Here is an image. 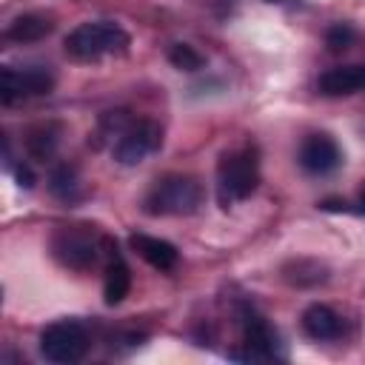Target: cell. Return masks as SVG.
Segmentation results:
<instances>
[{"label":"cell","instance_id":"e0dca14e","mask_svg":"<svg viewBox=\"0 0 365 365\" xmlns=\"http://www.w3.org/2000/svg\"><path fill=\"white\" fill-rule=\"evenodd\" d=\"M282 277L297 288H314L328 279V268L317 259H291L282 265Z\"/></svg>","mask_w":365,"mask_h":365},{"label":"cell","instance_id":"44dd1931","mask_svg":"<svg viewBox=\"0 0 365 365\" xmlns=\"http://www.w3.org/2000/svg\"><path fill=\"white\" fill-rule=\"evenodd\" d=\"M319 208H325V211H345L348 205H345V200H322Z\"/></svg>","mask_w":365,"mask_h":365},{"label":"cell","instance_id":"8fae6325","mask_svg":"<svg viewBox=\"0 0 365 365\" xmlns=\"http://www.w3.org/2000/svg\"><path fill=\"white\" fill-rule=\"evenodd\" d=\"M302 331L317 342L339 339L342 336V317L334 308H328L322 302H314L302 311Z\"/></svg>","mask_w":365,"mask_h":365},{"label":"cell","instance_id":"7402d4cb","mask_svg":"<svg viewBox=\"0 0 365 365\" xmlns=\"http://www.w3.org/2000/svg\"><path fill=\"white\" fill-rule=\"evenodd\" d=\"M359 214H365V188H362V194H359Z\"/></svg>","mask_w":365,"mask_h":365},{"label":"cell","instance_id":"5bb4252c","mask_svg":"<svg viewBox=\"0 0 365 365\" xmlns=\"http://www.w3.org/2000/svg\"><path fill=\"white\" fill-rule=\"evenodd\" d=\"M54 31V20L43 11H26V14H17L9 29H6V37L14 40V43H37L43 37H48Z\"/></svg>","mask_w":365,"mask_h":365},{"label":"cell","instance_id":"9c48e42d","mask_svg":"<svg viewBox=\"0 0 365 365\" xmlns=\"http://www.w3.org/2000/svg\"><path fill=\"white\" fill-rule=\"evenodd\" d=\"M297 157H299V165L308 174H317V177L331 174V171H336L342 165V148H339V143L331 134H322V131L308 134L299 143V154Z\"/></svg>","mask_w":365,"mask_h":365},{"label":"cell","instance_id":"ffe728a7","mask_svg":"<svg viewBox=\"0 0 365 365\" xmlns=\"http://www.w3.org/2000/svg\"><path fill=\"white\" fill-rule=\"evenodd\" d=\"M11 171H14V180H17V185L20 188H34V182H37V177H34V171L26 165V163H17V165H11Z\"/></svg>","mask_w":365,"mask_h":365},{"label":"cell","instance_id":"4fadbf2b","mask_svg":"<svg viewBox=\"0 0 365 365\" xmlns=\"http://www.w3.org/2000/svg\"><path fill=\"white\" fill-rule=\"evenodd\" d=\"M60 137H63V125L60 123H37L26 131V154L37 163H46L57 154V145H60Z\"/></svg>","mask_w":365,"mask_h":365},{"label":"cell","instance_id":"8992f818","mask_svg":"<svg viewBox=\"0 0 365 365\" xmlns=\"http://www.w3.org/2000/svg\"><path fill=\"white\" fill-rule=\"evenodd\" d=\"M163 145V128L160 123L143 117V120H131V125L114 140V160L120 165H140L148 154H154Z\"/></svg>","mask_w":365,"mask_h":365},{"label":"cell","instance_id":"7a4b0ae2","mask_svg":"<svg viewBox=\"0 0 365 365\" xmlns=\"http://www.w3.org/2000/svg\"><path fill=\"white\" fill-rule=\"evenodd\" d=\"M131 37L123 26L111 23V20H91V23H80L77 29H71L66 34V54L71 60L80 63H94L106 54H123L128 48Z\"/></svg>","mask_w":365,"mask_h":365},{"label":"cell","instance_id":"7c38bea8","mask_svg":"<svg viewBox=\"0 0 365 365\" xmlns=\"http://www.w3.org/2000/svg\"><path fill=\"white\" fill-rule=\"evenodd\" d=\"M128 245L157 271H171L177 265V248L168 240H160V237H151V234H131Z\"/></svg>","mask_w":365,"mask_h":365},{"label":"cell","instance_id":"9a60e30c","mask_svg":"<svg viewBox=\"0 0 365 365\" xmlns=\"http://www.w3.org/2000/svg\"><path fill=\"white\" fill-rule=\"evenodd\" d=\"M48 191H51V197H57L60 202H68V205L83 200V182H80L77 168L71 163H57L48 174Z\"/></svg>","mask_w":365,"mask_h":365},{"label":"cell","instance_id":"5b68a950","mask_svg":"<svg viewBox=\"0 0 365 365\" xmlns=\"http://www.w3.org/2000/svg\"><path fill=\"white\" fill-rule=\"evenodd\" d=\"M51 254L60 265L71 271H88L97 262V237L86 225H63L51 234Z\"/></svg>","mask_w":365,"mask_h":365},{"label":"cell","instance_id":"6da1fadb","mask_svg":"<svg viewBox=\"0 0 365 365\" xmlns=\"http://www.w3.org/2000/svg\"><path fill=\"white\" fill-rule=\"evenodd\" d=\"M202 205V185L191 174H163L151 182L143 208L151 217H188Z\"/></svg>","mask_w":365,"mask_h":365},{"label":"cell","instance_id":"30bf717a","mask_svg":"<svg viewBox=\"0 0 365 365\" xmlns=\"http://www.w3.org/2000/svg\"><path fill=\"white\" fill-rule=\"evenodd\" d=\"M317 88L322 97H351L365 88V66L351 63V66L328 68L325 74H319Z\"/></svg>","mask_w":365,"mask_h":365},{"label":"cell","instance_id":"3957f363","mask_svg":"<svg viewBox=\"0 0 365 365\" xmlns=\"http://www.w3.org/2000/svg\"><path fill=\"white\" fill-rule=\"evenodd\" d=\"M259 185V157L254 145L225 151L217 163V197L222 208L248 200Z\"/></svg>","mask_w":365,"mask_h":365},{"label":"cell","instance_id":"52a82bcc","mask_svg":"<svg viewBox=\"0 0 365 365\" xmlns=\"http://www.w3.org/2000/svg\"><path fill=\"white\" fill-rule=\"evenodd\" d=\"M54 88V74L46 66H26L11 68L6 66L0 71V100L3 106H14L29 97H43Z\"/></svg>","mask_w":365,"mask_h":365},{"label":"cell","instance_id":"277c9868","mask_svg":"<svg viewBox=\"0 0 365 365\" xmlns=\"http://www.w3.org/2000/svg\"><path fill=\"white\" fill-rule=\"evenodd\" d=\"M88 351V331L77 319H57L40 334V354L48 362L71 365L80 362Z\"/></svg>","mask_w":365,"mask_h":365},{"label":"cell","instance_id":"603a6c76","mask_svg":"<svg viewBox=\"0 0 365 365\" xmlns=\"http://www.w3.org/2000/svg\"><path fill=\"white\" fill-rule=\"evenodd\" d=\"M268 3H277V0H268Z\"/></svg>","mask_w":365,"mask_h":365},{"label":"cell","instance_id":"2e32d148","mask_svg":"<svg viewBox=\"0 0 365 365\" xmlns=\"http://www.w3.org/2000/svg\"><path fill=\"white\" fill-rule=\"evenodd\" d=\"M131 291V271L128 265L123 262L120 254L111 257L108 268H106V279H103V297H106V305H120Z\"/></svg>","mask_w":365,"mask_h":365},{"label":"cell","instance_id":"ba28073f","mask_svg":"<svg viewBox=\"0 0 365 365\" xmlns=\"http://www.w3.org/2000/svg\"><path fill=\"white\" fill-rule=\"evenodd\" d=\"M242 345L245 351H231V359H242V362H262V359H279V336L277 331L265 322V317H259L257 311L245 308L242 311Z\"/></svg>","mask_w":365,"mask_h":365},{"label":"cell","instance_id":"d6986e66","mask_svg":"<svg viewBox=\"0 0 365 365\" xmlns=\"http://www.w3.org/2000/svg\"><path fill=\"white\" fill-rule=\"evenodd\" d=\"M354 37H356V31L351 23H334L325 31V46H328V51H345L354 43Z\"/></svg>","mask_w":365,"mask_h":365},{"label":"cell","instance_id":"ac0fdd59","mask_svg":"<svg viewBox=\"0 0 365 365\" xmlns=\"http://www.w3.org/2000/svg\"><path fill=\"white\" fill-rule=\"evenodd\" d=\"M168 63L174 68H180V71H200L205 66V57L188 43H174L168 48Z\"/></svg>","mask_w":365,"mask_h":365}]
</instances>
